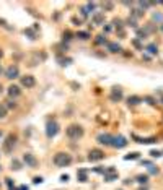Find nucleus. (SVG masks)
Listing matches in <instances>:
<instances>
[{
  "label": "nucleus",
  "mask_w": 163,
  "mask_h": 190,
  "mask_svg": "<svg viewBox=\"0 0 163 190\" xmlns=\"http://www.w3.org/2000/svg\"><path fill=\"white\" fill-rule=\"evenodd\" d=\"M52 161H54V164L59 166V167H67V166L72 164V156H70L69 153H57Z\"/></svg>",
  "instance_id": "obj_1"
},
{
  "label": "nucleus",
  "mask_w": 163,
  "mask_h": 190,
  "mask_svg": "<svg viewBox=\"0 0 163 190\" xmlns=\"http://www.w3.org/2000/svg\"><path fill=\"white\" fill-rule=\"evenodd\" d=\"M67 137L72 138V140H79L83 137V129L80 125H70L67 129Z\"/></svg>",
  "instance_id": "obj_2"
},
{
  "label": "nucleus",
  "mask_w": 163,
  "mask_h": 190,
  "mask_svg": "<svg viewBox=\"0 0 163 190\" xmlns=\"http://www.w3.org/2000/svg\"><path fill=\"white\" fill-rule=\"evenodd\" d=\"M15 145H17V137L15 135H8V137L5 138L3 145H2V150L5 153H12L13 148H15Z\"/></svg>",
  "instance_id": "obj_3"
},
{
  "label": "nucleus",
  "mask_w": 163,
  "mask_h": 190,
  "mask_svg": "<svg viewBox=\"0 0 163 190\" xmlns=\"http://www.w3.org/2000/svg\"><path fill=\"white\" fill-rule=\"evenodd\" d=\"M57 132H59V124L55 120H49L47 125H46V135H47V138H54L55 135H57Z\"/></svg>",
  "instance_id": "obj_4"
},
{
  "label": "nucleus",
  "mask_w": 163,
  "mask_h": 190,
  "mask_svg": "<svg viewBox=\"0 0 163 190\" xmlns=\"http://www.w3.org/2000/svg\"><path fill=\"white\" fill-rule=\"evenodd\" d=\"M5 76H7L8 80L18 78V76H20V68H18V65H10L8 68L5 70Z\"/></svg>",
  "instance_id": "obj_5"
},
{
  "label": "nucleus",
  "mask_w": 163,
  "mask_h": 190,
  "mask_svg": "<svg viewBox=\"0 0 163 190\" xmlns=\"http://www.w3.org/2000/svg\"><path fill=\"white\" fill-rule=\"evenodd\" d=\"M111 146H114V148H124V146H127V140L122 135H116V137H113Z\"/></svg>",
  "instance_id": "obj_6"
},
{
  "label": "nucleus",
  "mask_w": 163,
  "mask_h": 190,
  "mask_svg": "<svg viewBox=\"0 0 163 190\" xmlns=\"http://www.w3.org/2000/svg\"><path fill=\"white\" fill-rule=\"evenodd\" d=\"M23 163H25L28 167H36V166H38V159L34 158V154L26 153L25 156H23Z\"/></svg>",
  "instance_id": "obj_7"
},
{
  "label": "nucleus",
  "mask_w": 163,
  "mask_h": 190,
  "mask_svg": "<svg viewBox=\"0 0 163 190\" xmlns=\"http://www.w3.org/2000/svg\"><path fill=\"white\" fill-rule=\"evenodd\" d=\"M34 84H36V80H34L33 75H25V76H21V86H25V88H33Z\"/></svg>",
  "instance_id": "obj_8"
},
{
  "label": "nucleus",
  "mask_w": 163,
  "mask_h": 190,
  "mask_svg": "<svg viewBox=\"0 0 163 190\" xmlns=\"http://www.w3.org/2000/svg\"><path fill=\"white\" fill-rule=\"evenodd\" d=\"M122 89L121 88H113L111 89V94H109V99L113 101V102H119L122 99Z\"/></svg>",
  "instance_id": "obj_9"
},
{
  "label": "nucleus",
  "mask_w": 163,
  "mask_h": 190,
  "mask_svg": "<svg viewBox=\"0 0 163 190\" xmlns=\"http://www.w3.org/2000/svg\"><path fill=\"white\" fill-rule=\"evenodd\" d=\"M98 143L100 145H104V146H111V142H113V135L109 133H101V135H98Z\"/></svg>",
  "instance_id": "obj_10"
},
{
  "label": "nucleus",
  "mask_w": 163,
  "mask_h": 190,
  "mask_svg": "<svg viewBox=\"0 0 163 190\" xmlns=\"http://www.w3.org/2000/svg\"><path fill=\"white\" fill-rule=\"evenodd\" d=\"M104 158V153L101 150H91L90 154H88V159L90 161H101Z\"/></svg>",
  "instance_id": "obj_11"
},
{
  "label": "nucleus",
  "mask_w": 163,
  "mask_h": 190,
  "mask_svg": "<svg viewBox=\"0 0 163 190\" xmlns=\"http://www.w3.org/2000/svg\"><path fill=\"white\" fill-rule=\"evenodd\" d=\"M8 94H10V97H18L21 94L20 86H17V84H12V86H8Z\"/></svg>",
  "instance_id": "obj_12"
},
{
  "label": "nucleus",
  "mask_w": 163,
  "mask_h": 190,
  "mask_svg": "<svg viewBox=\"0 0 163 190\" xmlns=\"http://www.w3.org/2000/svg\"><path fill=\"white\" fill-rule=\"evenodd\" d=\"M108 51L113 52V54H117V52H121L122 51V47L117 44V42H108Z\"/></svg>",
  "instance_id": "obj_13"
},
{
  "label": "nucleus",
  "mask_w": 163,
  "mask_h": 190,
  "mask_svg": "<svg viewBox=\"0 0 163 190\" xmlns=\"http://www.w3.org/2000/svg\"><path fill=\"white\" fill-rule=\"evenodd\" d=\"M93 23L95 25H103L104 23V15L103 13H95L93 15Z\"/></svg>",
  "instance_id": "obj_14"
},
{
  "label": "nucleus",
  "mask_w": 163,
  "mask_h": 190,
  "mask_svg": "<svg viewBox=\"0 0 163 190\" xmlns=\"http://www.w3.org/2000/svg\"><path fill=\"white\" fill-rule=\"evenodd\" d=\"M139 102H142V99H140L139 96H129L127 97V104L129 106H137Z\"/></svg>",
  "instance_id": "obj_15"
},
{
  "label": "nucleus",
  "mask_w": 163,
  "mask_h": 190,
  "mask_svg": "<svg viewBox=\"0 0 163 190\" xmlns=\"http://www.w3.org/2000/svg\"><path fill=\"white\" fill-rule=\"evenodd\" d=\"M77 179H79V182H87V180H88L87 171H85V169H80V171L77 172Z\"/></svg>",
  "instance_id": "obj_16"
},
{
  "label": "nucleus",
  "mask_w": 163,
  "mask_h": 190,
  "mask_svg": "<svg viewBox=\"0 0 163 190\" xmlns=\"http://www.w3.org/2000/svg\"><path fill=\"white\" fill-rule=\"evenodd\" d=\"M113 25H114V28L117 31H124L122 28H124V21L122 20H119V18H116V20H113Z\"/></svg>",
  "instance_id": "obj_17"
},
{
  "label": "nucleus",
  "mask_w": 163,
  "mask_h": 190,
  "mask_svg": "<svg viewBox=\"0 0 163 190\" xmlns=\"http://www.w3.org/2000/svg\"><path fill=\"white\" fill-rule=\"evenodd\" d=\"M136 180L139 182L140 185H145L147 182H148V175L147 174H140V175H137V177H136Z\"/></svg>",
  "instance_id": "obj_18"
},
{
  "label": "nucleus",
  "mask_w": 163,
  "mask_h": 190,
  "mask_svg": "<svg viewBox=\"0 0 163 190\" xmlns=\"http://www.w3.org/2000/svg\"><path fill=\"white\" fill-rule=\"evenodd\" d=\"M145 51H148V54H152V55H157L158 47H157V44H148V46L145 47Z\"/></svg>",
  "instance_id": "obj_19"
},
{
  "label": "nucleus",
  "mask_w": 163,
  "mask_h": 190,
  "mask_svg": "<svg viewBox=\"0 0 163 190\" xmlns=\"http://www.w3.org/2000/svg\"><path fill=\"white\" fill-rule=\"evenodd\" d=\"M131 15H132V18L136 20V18H140V16H144V10H140V8H134L132 11H131Z\"/></svg>",
  "instance_id": "obj_20"
},
{
  "label": "nucleus",
  "mask_w": 163,
  "mask_h": 190,
  "mask_svg": "<svg viewBox=\"0 0 163 190\" xmlns=\"http://www.w3.org/2000/svg\"><path fill=\"white\" fill-rule=\"evenodd\" d=\"M77 38L82 39V41H87V39H90L91 36H90V33H87V31H79V33H77Z\"/></svg>",
  "instance_id": "obj_21"
},
{
  "label": "nucleus",
  "mask_w": 163,
  "mask_h": 190,
  "mask_svg": "<svg viewBox=\"0 0 163 190\" xmlns=\"http://www.w3.org/2000/svg\"><path fill=\"white\" fill-rule=\"evenodd\" d=\"M147 34H152V33H155V31H157V28H155L153 26V23H148L147 26H145V29H144Z\"/></svg>",
  "instance_id": "obj_22"
},
{
  "label": "nucleus",
  "mask_w": 163,
  "mask_h": 190,
  "mask_svg": "<svg viewBox=\"0 0 163 190\" xmlns=\"http://www.w3.org/2000/svg\"><path fill=\"white\" fill-rule=\"evenodd\" d=\"M17 102H15V99H8V101H7V104H5V107L7 109H17Z\"/></svg>",
  "instance_id": "obj_23"
},
{
  "label": "nucleus",
  "mask_w": 163,
  "mask_h": 190,
  "mask_svg": "<svg viewBox=\"0 0 163 190\" xmlns=\"http://www.w3.org/2000/svg\"><path fill=\"white\" fill-rule=\"evenodd\" d=\"M12 169H13V171H20V169H21V163H20L18 159H13L12 161Z\"/></svg>",
  "instance_id": "obj_24"
},
{
  "label": "nucleus",
  "mask_w": 163,
  "mask_h": 190,
  "mask_svg": "<svg viewBox=\"0 0 163 190\" xmlns=\"http://www.w3.org/2000/svg\"><path fill=\"white\" fill-rule=\"evenodd\" d=\"M147 36H148V34H147L144 29H137V39H139V41H144Z\"/></svg>",
  "instance_id": "obj_25"
},
{
  "label": "nucleus",
  "mask_w": 163,
  "mask_h": 190,
  "mask_svg": "<svg viewBox=\"0 0 163 190\" xmlns=\"http://www.w3.org/2000/svg\"><path fill=\"white\" fill-rule=\"evenodd\" d=\"M7 112H8V109L5 107V104H0V119H3L7 115Z\"/></svg>",
  "instance_id": "obj_26"
},
{
  "label": "nucleus",
  "mask_w": 163,
  "mask_h": 190,
  "mask_svg": "<svg viewBox=\"0 0 163 190\" xmlns=\"http://www.w3.org/2000/svg\"><path fill=\"white\" fill-rule=\"evenodd\" d=\"M113 7H114V3H113V2H106V3H103V8L108 10V11L113 10Z\"/></svg>",
  "instance_id": "obj_27"
},
{
  "label": "nucleus",
  "mask_w": 163,
  "mask_h": 190,
  "mask_svg": "<svg viewBox=\"0 0 163 190\" xmlns=\"http://www.w3.org/2000/svg\"><path fill=\"white\" fill-rule=\"evenodd\" d=\"M96 44H106V38L103 36V34L96 36Z\"/></svg>",
  "instance_id": "obj_28"
},
{
  "label": "nucleus",
  "mask_w": 163,
  "mask_h": 190,
  "mask_svg": "<svg viewBox=\"0 0 163 190\" xmlns=\"http://www.w3.org/2000/svg\"><path fill=\"white\" fill-rule=\"evenodd\" d=\"M137 158H139V153H131V154H127V156H126L124 159L129 161V159H137Z\"/></svg>",
  "instance_id": "obj_29"
},
{
  "label": "nucleus",
  "mask_w": 163,
  "mask_h": 190,
  "mask_svg": "<svg viewBox=\"0 0 163 190\" xmlns=\"http://www.w3.org/2000/svg\"><path fill=\"white\" fill-rule=\"evenodd\" d=\"M126 23H127V25H131L132 28H137V23H136V20H134V18H129V20L126 21Z\"/></svg>",
  "instance_id": "obj_30"
},
{
  "label": "nucleus",
  "mask_w": 163,
  "mask_h": 190,
  "mask_svg": "<svg viewBox=\"0 0 163 190\" xmlns=\"http://www.w3.org/2000/svg\"><path fill=\"white\" fill-rule=\"evenodd\" d=\"M153 20H155V21H160V23H161V21H163V15H160V13H155V15H153Z\"/></svg>",
  "instance_id": "obj_31"
},
{
  "label": "nucleus",
  "mask_w": 163,
  "mask_h": 190,
  "mask_svg": "<svg viewBox=\"0 0 163 190\" xmlns=\"http://www.w3.org/2000/svg\"><path fill=\"white\" fill-rule=\"evenodd\" d=\"M0 26H3L5 29H12V26L7 25V21H5V20H0Z\"/></svg>",
  "instance_id": "obj_32"
},
{
  "label": "nucleus",
  "mask_w": 163,
  "mask_h": 190,
  "mask_svg": "<svg viewBox=\"0 0 163 190\" xmlns=\"http://www.w3.org/2000/svg\"><path fill=\"white\" fill-rule=\"evenodd\" d=\"M148 172H150V174H158V167H153V166H150V169H148Z\"/></svg>",
  "instance_id": "obj_33"
},
{
  "label": "nucleus",
  "mask_w": 163,
  "mask_h": 190,
  "mask_svg": "<svg viewBox=\"0 0 163 190\" xmlns=\"http://www.w3.org/2000/svg\"><path fill=\"white\" fill-rule=\"evenodd\" d=\"M145 101H148V104H152V106H155V104H157V102H155V99H153V97H145Z\"/></svg>",
  "instance_id": "obj_34"
},
{
  "label": "nucleus",
  "mask_w": 163,
  "mask_h": 190,
  "mask_svg": "<svg viewBox=\"0 0 163 190\" xmlns=\"http://www.w3.org/2000/svg\"><path fill=\"white\" fill-rule=\"evenodd\" d=\"M150 154H152L153 158H160V156H161V153H160V151H152Z\"/></svg>",
  "instance_id": "obj_35"
},
{
  "label": "nucleus",
  "mask_w": 163,
  "mask_h": 190,
  "mask_svg": "<svg viewBox=\"0 0 163 190\" xmlns=\"http://www.w3.org/2000/svg\"><path fill=\"white\" fill-rule=\"evenodd\" d=\"M33 182H34V184H42V177H34Z\"/></svg>",
  "instance_id": "obj_36"
},
{
  "label": "nucleus",
  "mask_w": 163,
  "mask_h": 190,
  "mask_svg": "<svg viewBox=\"0 0 163 190\" xmlns=\"http://www.w3.org/2000/svg\"><path fill=\"white\" fill-rule=\"evenodd\" d=\"M111 29H113V26H111V25H106V26H104V33H109Z\"/></svg>",
  "instance_id": "obj_37"
},
{
  "label": "nucleus",
  "mask_w": 163,
  "mask_h": 190,
  "mask_svg": "<svg viewBox=\"0 0 163 190\" xmlns=\"http://www.w3.org/2000/svg\"><path fill=\"white\" fill-rule=\"evenodd\" d=\"M60 180H62V182H67V180H69V175H67V174L60 175Z\"/></svg>",
  "instance_id": "obj_38"
},
{
  "label": "nucleus",
  "mask_w": 163,
  "mask_h": 190,
  "mask_svg": "<svg viewBox=\"0 0 163 190\" xmlns=\"http://www.w3.org/2000/svg\"><path fill=\"white\" fill-rule=\"evenodd\" d=\"M25 33H28V34H30V36H31V39H34V33H33L31 29H26Z\"/></svg>",
  "instance_id": "obj_39"
},
{
  "label": "nucleus",
  "mask_w": 163,
  "mask_h": 190,
  "mask_svg": "<svg viewBox=\"0 0 163 190\" xmlns=\"http://www.w3.org/2000/svg\"><path fill=\"white\" fill-rule=\"evenodd\" d=\"M134 46H136V47H140V41H139V39H134Z\"/></svg>",
  "instance_id": "obj_40"
},
{
  "label": "nucleus",
  "mask_w": 163,
  "mask_h": 190,
  "mask_svg": "<svg viewBox=\"0 0 163 190\" xmlns=\"http://www.w3.org/2000/svg\"><path fill=\"white\" fill-rule=\"evenodd\" d=\"M7 180V185H8L10 188H12V185H13V182H12V179H5Z\"/></svg>",
  "instance_id": "obj_41"
},
{
  "label": "nucleus",
  "mask_w": 163,
  "mask_h": 190,
  "mask_svg": "<svg viewBox=\"0 0 163 190\" xmlns=\"http://www.w3.org/2000/svg\"><path fill=\"white\" fill-rule=\"evenodd\" d=\"M3 57V52H2V49H0V59H2Z\"/></svg>",
  "instance_id": "obj_42"
},
{
  "label": "nucleus",
  "mask_w": 163,
  "mask_h": 190,
  "mask_svg": "<svg viewBox=\"0 0 163 190\" xmlns=\"http://www.w3.org/2000/svg\"><path fill=\"white\" fill-rule=\"evenodd\" d=\"M3 73V68H2V65H0V75H2Z\"/></svg>",
  "instance_id": "obj_43"
},
{
  "label": "nucleus",
  "mask_w": 163,
  "mask_h": 190,
  "mask_svg": "<svg viewBox=\"0 0 163 190\" xmlns=\"http://www.w3.org/2000/svg\"><path fill=\"white\" fill-rule=\"evenodd\" d=\"M139 190H147V188H145V187H142V188H139Z\"/></svg>",
  "instance_id": "obj_44"
},
{
  "label": "nucleus",
  "mask_w": 163,
  "mask_h": 190,
  "mask_svg": "<svg viewBox=\"0 0 163 190\" xmlns=\"http://www.w3.org/2000/svg\"><path fill=\"white\" fill-rule=\"evenodd\" d=\"M10 190H18V188H10Z\"/></svg>",
  "instance_id": "obj_45"
},
{
  "label": "nucleus",
  "mask_w": 163,
  "mask_h": 190,
  "mask_svg": "<svg viewBox=\"0 0 163 190\" xmlns=\"http://www.w3.org/2000/svg\"><path fill=\"white\" fill-rule=\"evenodd\" d=\"M0 137H2V132H0Z\"/></svg>",
  "instance_id": "obj_46"
},
{
  "label": "nucleus",
  "mask_w": 163,
  "mask_h": 190,
  "mask_svg": "<svg viewBox=\"0 0 163 190\" xmlns=\"http://www.w3.org/2000/svg\"><path fill=\"white\" fill-rule=\"evenodd\" d=\"M161 31H163V26H161Z\"/></svg>",
  "instance_id": "obj_47"
},
{
  "label": "nucleus",
  "mask_w": 163,
  "mask_h": 190,
  "mask_svg": "<svg viewBox=\"0 0 163 190\" xmlns=\"http://www.w3.org/2000/svg\"><path fill=\"white\" fill-rule=\"evenodd\" d=\"M161 102H163V97H161Z\"/></svg>",
  "instance_id": "obj_48"
},
{
  "label": "nucleus",
  "mask_w": 163,
  "mask_h": 190,
  "mask_svg": "<svg viewBox=\"0 0 163 190\" xmlns=\"http://www.w3.org/2000/svg\"><path fill=\"white\" fill-rule=\"evenodd\" d=\"M0 169H2V167H0Z\"/></svg>",
  "instance_id": "obj_49"
}]
</instances>
